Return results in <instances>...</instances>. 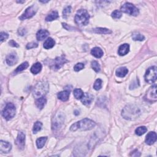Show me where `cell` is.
<instances>
[{"instance_id":"1","label":"cell","mask_w":157,"mask_h":157,"mask_svg":"<svg viewBox=\"0 0 157 157\" xmlns=\"http://www.w3.org/2000/svg\"><path fill=\"white\" fill-rule=\"evenodd\" d=\"M141 111L139 108L133 105V104H129L126 106L121 112V115L125 119L129 120H134L137 119L141 115Z\"/></svg>"},{"instance_id":"2","label":"cell","mask_w":157,"mask_h":157,"mask_svg":"<svg viewBox=\"0 0 157 157\" xmlns=\"http://www.w3.org/2000/svg\"><path fill=\"white\" fill-rule=\"evenodd\" d=\"M95 126V122L93 120L89 119H84L72 124L70 128V130L72 132H76L78 129L87 131L93 128Z\"/></svg>"},{"instance_id":"3","label":"cell","mask_w":157,"mask_h":157,"mask_svg":"<svg viewBox=\"0 0 157 157\" xmlns=\"http://www.w3.org/2000/svg\"><path fill=\"white\" fill-rule=\"evenodd\" d=\"M49 90V85L47 82L41 81L36 84L33 90V97L38 99L44 97Z\"/></svg>"},{"instance_id":"4","label":"cell","mask_w":157,"mask_h":157,"mask_svg":"<svg viewBox=\"0 0 157 157\" xmlns=\"http://www.w3.org/2000/svg\"><path fill=\"white\" fill-rule=\"evenodd\" d=\"M90 15L85 9H80L77 12L75 16V22L79 26L87 25L89 22Z\"/></svg>"},{"instance_id":"5","label":"cell","mask_w":157,"mask_h":157,"mask_svg":"<svg viewBox=\"0 0 157 157\" xmlns=\"http://www.w3.org/2000/svg\"><path fill=\"white\" fill-rule=\"evenodd\" d=\"M16 109L15 106L12 103H9L6 104V107H4L2 112L3 117L7 120H9L15 115Z\"/></svg>"},{"instance_id":"6","label":"cell","mask_w":157,"mask_h":157,"mask_svg":"<svg viewBox=\"0 0 157 157\" xmlns=\"http://www.w3.org/2000/svg\"><path fill=\"white\" fill-rule=\"evenodd\" d=\"M120 9L122 12L126 13V14L130 15L137 16L139 13L138 9L136 6H134L133 4L130 3H125L121 7Z\"/></svg>"},{"instance_id":"7","label":"cell","mask_w":157,"mask_h":157,"mask_svg":"<svg viewBox=\"0 0 157 157\" xmlns=\"http://www.w3.org/2000/svg\"><path fill=\"white\" fill-rule=\"evenodd\" d=\"M145 81L149 84H153L157 78V71L156 66H152L147 69L145 74Z\"/></svg>"},{"instance_id":"8","label":"cell","mask_w":157,"mask_h":157,"mask_svg":"<svg viewBox=\"0 0 157 157\" xmlns=\"http://www.w3.org/2000/svg\"><path fill=\"white\" fill-rule=\"evenodd\" d=\"M145 99L148 101L154 102L157 100V95H156V85L154 84L153 86L151 87L149 90L147 91Z\"/></svg>"},{"instance_id":"9","label":"cell","mask_w":157,"mask_h":157,"mask_svg":"<svg viewBox=\"0 0 157 157\" xmlns=\"http://www.w3.org/2000/svg\"><path fill=\"white\" fill-rule=\"evenodd\" d=\"M37 12V8L36 6H32L28 7L27 9L25 10V12L19 17V19L21 20H24L27 19L32 18L34 15L36 14Z\"/></svg>"},{"instance_id":"10","label":"cell","mask_w":157,"mask_h":157,"mask_svg":"<svg viewBox=\"0 0 157 157\" xmlns=\"http://www.w3.org/2000/svg\"><path fill=\"white\" fill-rule=\"evenodd\" d=\"M66 62H68V60L63 56L56 57L54 60V63L52 64L51 68L52 69H55V70H58V69L62 68Z\"/></svg>"},{"instance_id":"11","label":"cell","mask_w":157,"mask_h":157,"mask_svg":"<svg viewBox=\"0 0 157 157\" xmlns=\"http://www.w3.org/2000/svg\"><path fill=\"white\" fill-rule=\"evenodd\" d=\"M16 145L20 149H23L25 145V134L23 132H19L15 140Z\"/></svg>"},{"instance_id":"12","label":"cell","mask_w":157,"mask_h":157,"mask_svg":"<svg viewBox=\"0 0 157 157\" xmlns=\"http://www.w3.org/2000/svg\"><path fill=\"white\" fill-rule=\"evenodd\" d=\"M64 118L61 116V114H57L54 118V121L52 123V129L56 130L60 128L64 121Z\"/></svg>"},{"instance_id":"13","label":"cell","mask_w":157,"mask_h":157,"mask_svg":"<svg viewBox=\"0 0 157 157\" xmlns=\"http://www.w3.org/2000/svg\"><path fill=\"white\" fill-rule=\"evenodd\" d=\"M12 149L11 144L4 141H0V151L2 153L7 154Z\"/></svg>"},{"instance_id":"14","label":"cell","mask_w":157,"mask_h":157,"mask_svg":"<svg viewBox=\"0 0 157 157\" xmlns=\"http://www.w3.org/2000/svg\"><path fill=\"white\" fill-rule=\"evenodd\" d=\"M18 61V57L15 53L9 54L6 57V63L9 66H13Z\"/></svg>"},{"instance_id":"15","label":"cell","mask_w":157,"mask_h":157,"mask_svg":"<svg viewBox=\"0 0 157 157\" xmlns=\"http://www.w3.org/2000/svg\"><path fill=\"white\" fill-rule=\"evenodd\" d=\"M156 134L155 132H150L147 134L146 138V143L148 145H152L156 141Z\"/></svg>"},{"instance_id":"16","label":"cell","mask_w":157,"mask_h":157,"mask_svg":"<svg viewBox=\"0 0 157 157\" xmlns=\"http://www.w3.org/2000/svg\"><path fill=\"white\" fill-rule=\"evenodd\" d=\"M93 96L90 93H84V96H83V97L82 98L81 101L83 104L87 106L90 104L91 102L93 101Z\"/></svg>"},{"instance_id":"17","label":"cell","mask_w":157,"mask_h":157,"mask_svg":"<svg viewBox=\"0 0 157 157\" xmlns=\"http://www.w3.org/2000/svg\"><path fill=\"white\" fill-rule=\"evenodd\" d=\"M129 51V46L128 44H124L121 45L118 50V54L120 56H124L127 54Z\"/></svg>"},{"instance_id":"18","label":"cell","mask_w":157,"mask_h":157,"mask_svg":"<svg viewBox=\"0 0 157 157\" xmlns=\"http://www.w3.org/2000/svg\"><path fill=\"white\" fill-rule=\"evenodd\" d=\"M49 35V32L46 30H39L36 34V38L38 41H42Z\"/></svg>"},{"instance_id":"19","label":"cell","mask_w":157,"mask_h":157,"mask_svg":"<svg viewBox=\"0 0 157 157\" xmlns=\"http://www.w3.org/2000/svg\"><path fill=\"white\" fill-rule=\"evenodd\" d=\"M91 54L93 56H94L96 58H101L103 55V51L102 50L101 48L96 47H94L93 49H91Z\"/></svg>"},{"instance_id":"20","label":"cell","mask_w":157,"mask_h":157,"mask_svg":"<svg viewBox=\"0 0 157 157\" xmlns=\"http://www.w3.org/2000/svg\"><path fill=\"white\" fill-rule=\"evenodd\" d=\"M55 45V41L53 39L51 38H47L46 41L44 43V48L46 49H52V47H54Z\"/></svg>"},{"instance_id":"21","label":"cell","mask_w":157,"mask_h":157,"mask_svg":"<svg viewBox=\"0 0 157 157\" xmlns=\"http://www.w3.org/2000/svg\"><path fill=\"white\" fill-rule=\"evenodd\" d=\"M128 72V69L126 67H120L116 70V76L119 77H124Z\"/></svg>"},{"instance_id":"22","label":"cell","mask_w":157,"mask_h":157,"mask_svg":"<svg viewBox=\"0 0 157 157\" xmlns=\"http://www.w3.org/2000/svg\"><path fill=\"white\" fill-rule=\"evenodd\" d=\"M57 97H58V98L60 100H62V101H66L69 99V91L67 90L60 91V93H58Z\"/></svg>"},{"instance_id":"23","label":"cell","mask_w":157,"mask_h":157,"mask_svg":"<svg viewBox=\"0 0 157 157\" xmlns=\"http://www.w3.org/2000/svg\"><path fill=\"white\" fill-rule=\"evenodd\" d=\"M46 103H47L46 98L44 97H43L36 99V105L37 107L39 109H42L45 106Z\"/></svg>"},{"instance_id":"24","label":"cell","mask_w":157,"mask_h":157,"mask_svg":"<svg viewBox=\"0 0 157 157\" xmlns=\"http://www.w3.org/2000/svg\"><path fill=\"white\" fill-rule=\"evenodd\" d=\"M42 69V64L40 63H36L34 64L31 68V72L33 74H37L39 72H41Z\"/></svg>"},{"instance_id":"25","label":"cell","mask_w":157,"mask_h":157,"mask_svg":"<svg viewBox=\"0 0 157 157\" xmlns=\"http://www.w3.org/2000/svg\"><path fill=\"white\" fill-rule=\"evenodd\" d=\"M58 17H59V15L58 14L57 11H53L46 17V20L47 21H51L55 19H57Z\"/></svg>"},{"instance_id":"26","label":"cell","mask_w":157,"mask_h":157,"mask_svg":"<svg viewBox=\"0 0 157 157\" xmlns=\"http://www.w3.org/2000/svg\"><path fill=\"white\" fill-rule=\"evenodd\" d=\"M47 140V137H41L38 138L36 140V146L38 149H42V148L44 146Z\"/></svg>"},{"instance_id":"27","label":"cell","mask_w":157,"mask_h":157,"mask_svg":"<svg viewBox=\"0 0 157 157\" xmlns=\"http://www.w3.org/2000/svg\"><path fill=\"white\" fill-rule=\"evenodd\" d=\"M93 32L95 33H98V34H109L112 33V32L110 30L107 29V28H95L93 30Z\"/></svg>"},{"instance_id":"28","label":"cell","mask_w":157,"mask_h":157,"mask_svg":"<svg viewBox=\"0 0 157 157\" xmlns=\"http://www.w3.org/2000/svg\"><path fill=\"white\" fill-rule=\"evenodd\" d=\"M84 93L80 89H76L74 90V96L77 99H81Z\"/></svg>"},{"instance_id":"29","label":"cell","mask_w":157,"mask_h":157,"mask_svg":"<svg viewBox=\"0 0 157 157\" xmlns=\"http://www.w3.org/2000/svg\"><path fill=\"white\" fill-rule=\"evenodd\" d=\"M132 38L134 41H142L145 39V37L141 33L135 32L133 34Z\"/></svg>"},{"instance_id":"30","label":"cell","mask_w":157,"mask_h":157,"mask_svg":"<svg viewBox=\"0 0 157 157\" xmlns=\"http://www.w3.org/2000/svg\"><path fill=\"white\" fill-rule=\"evenodd\" d=\"M28 66H29V64L27 62H24L23 63H21L20 65V66H19L18 67H17L16 68L15 71H14V73L16 74V73H18V72H19L20 71H22L25 70V69H27L28 67Z\"/></svg>"},{"instance_id":"31","label":"cell","mask_w":157,"mask_h":157,"mask_svg":"<svg viewBox=\"0 0 157 157\" xmlns=\"http://www.w3.org/2000/svg\"><path fill=\"white\" fill-rule=\"evenodd\" d=\"M147 129L146 127V126H139L138 128H136V129L135 130V133L138 135V136H142V134H144L145 133L147 132Z\"/></svg>"},{"instance_id":"32","label":"cell","mask_w":157,"mask_h":157,"mask_svg":"<svg viewBox=\"0 0 157 157\" xmlns=\"http://www.w3.org/2000/svg\"><path fill=\"white\" fill-rule=\"evenodd\" d=\"M42 124L40 121H36V123H34L33 126V133L36 134L38 132H39V131H41L42 128Z\"/></svg>"},{"instance_id":"33","label":"cell","mask_w":157,"mask_h":157,"mask_svg":"<svg viewBox=\"0 0 157 157\" xmlns=\"http://www.w3.org/2000/svg\"><path fill=\"white\" fill-rule=\"evenodd\" d=\"M102 83H103V82H102L101 79H100V78H98V79L96 80V81L95 82V84L93 85V89L95 90H99L102 87Z\"/></svg>"},{"instance_id":"34","label":"cell","mask_w":157,"mask_h":157,"mask_svg":"<svg viewBox=\"0 0 157 157\" xmlns=\"http://www.w3.org/2000/svg\"><path fill=\"white\" fill-rule=\"evenodd\" d=\"M91 66L95 72H98L100 71V69H100V65L97 61H93V62H91Z\"/></svg>"},{"instance_id":"35","label":"cell","mask_w":157,"mask_h":157,"mask_svg":"<svg viewBox=\"0 0 157 157\" xmlns=\"http://www.w3.org/2000/svg\"><path fill=\"white\" fill-rule=\"evenodd\" d=\"M71 12V6H67L66 7H65L63 10V18L67 19V17H68L69 14H70Z\"/></svg>"},{"instance_id":"36","label":"cell","mask_w":157,"mask_h":157,"mask_svg":"<svg viewBox=\"0 0 157 157\" xmlns=\"http://www.w3.org/2000/svg\"><path fill=\"white\" fill-rule=\"evenodd\" d=\"M122 14L121 11L119 10H115L112 13V17L114 19H120L121 17Z\"/></svg>"},{"instance_id":"37","label":"cell","mask_w":157,"mask_h":157,"mask_svg":"<svg viewBox=\"0 0 157 157\" xmlns=\"http://www.w3.org/2000/svg\"><path fill=\"white\" fill-rule=\"evenodd\" d=\"M84 64H83L82 63H77L74 67V71H76V72H78V71H80L81 70H82V69L84 68Z\"/></svg>"},{"instance_id":"38","label":"cell","mask_w":157,"mask_h":157,"mask_svg":"<svg viewBox=\"0 0 157 157\" xmlns=\"http://www.w3.org/2000/svg\"><path fill=\"white\" fill-rule=\"evenodd\" d=\"M38 46V43L35 42H32L28 44L27 46H26V48H27V49H33V48H36Z\"/></svg>"},{"instance_id":"39","label":"cell","mask_w":157,"mask_h":157,"mask_svg":"<svg viewBox=\"0 0 157 157\" xmlns=\"http://www.w3.org/2000/svg\"><path fill=\"white\" fill-rule=\"evenodd\" d=\"M9 38V34L5 32H1L0 33V39H1V42H3L6 41Z\"/></svg>"},{"instance_id":"40","label":"cell","mask_w":157,"mask_h":157,"mask_svg":"<svg viewBox=\"0 0 157 157\" xmlns=\"http://www.w3.org/2000/svg\"><path fill=\"white\" fill-rule=\"evenodd\" d=\"M18 33L19 34V35L20 36H23L25 35V34H26V33H27V31H26V30L23 28H21L18 31Z\"/></svg>"},{"instance_id":"41","label":"cell","mask_w":157,"mask_h":157,"mask_svg":"<svg viewBox=\"0 0 157 157\" xmlns=\"http://www.w3.org/2000/svg\"><path fill=\"white\" fill-rule=\"evenodd\" d=\"M9 44L11 46L14 47H19V45L18 44L15 42L14 40H11L9 42Z\"/></svg>"},{"instance_id":"42","label":"cell","mask_w":157,"mask_h":157,"mask_svg":"<svg viewBox=\"0 0 157 157\" xmlns=\"http://www.w3.org/2000/svg\"><path fill=\"white\" fill-rule=\"evenodd\" d=\"M131 155L132 156H140V153H139V152L136 150H134V152H132V154H131Z\"/></svg>"},{"instance_id":"43","label":"cell","mask_w":157,"mask_h":157,"mask_svg":"<svg viewBox=\"0 0 157 157\" xmlns=\"http://www.w3.org/2000/svg\"><path fill=\"white\" fill-rule=\"evenodd\" d=\"M17 3H24V1H17Z\"/></svg>"}]
</instances>
